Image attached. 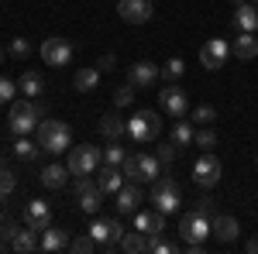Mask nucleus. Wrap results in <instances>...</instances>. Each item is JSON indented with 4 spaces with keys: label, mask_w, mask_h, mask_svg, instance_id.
<instances>
[{
    "label": "nucleus",
    "mask_w": 258,
    "mask_h": 254,
    "mask_svg": "<svg viewBox=\"0 0 258 254\" xmlns=\"http://www.w3.org/2000/svg\"><path fill=\"white\" fill-rule=\"evenodd\" d=\"M66 247H69V230H59V227L41 230V251H45V254L66 251Z\"/></svg>",
    "instance_id": "nucleus-23"
},
{
    "label": "nucleus",
    "mask_w": 258,
    "mask_h": 254,
    "mask_svg": "<svg viewBox=\"0 0 258 254\" xmlns=\"http://www.w3.org/2000/svg\"><path fill=\"white\" fill-rule=\"evenodd\" d=\"M4 55H7V48H4V45H0V62H4Z\"/></svg>",
    "instance_id": "nucleus-48"
},
{
    "label": "nucleus",
    "mask_w": 258,
    "mask_h": 254,
    "mask_svg": "<svg viewBox=\"0 0 258 254\" xmlns=\"http://www.w3.org/2000/svg\"><path fill=\"white\" fill-rule=\"evenodd\" d=\"M155 155H159L162 168H165V172H169V165H172V161H176L179 148H176V144H172V141H169V144H159V148H155Z\"/></svg>",
    "instance_id": "nucleus-37"
},
{
    "label": "nucleus",
    "mask_w": 258,
    "mask_h": 254,
    "mask_svg": "<svg viewBox=\"0 0 258 254\" xmlns=\"http://www.w3.org/2000/svg\"><path fill=\"white\" fill-rule=\"evenodd\" d=\"M93 176H97V186L103 193H114V196H117V189L127 182V179H124V168H120V165H107V161L100 165Z\"/></svg>",
    "instance_id": "nucleus-18"
},
{
    "label": "nucleus",
    "mask_w": 258,
    "mask_h": 254,
    "mask_svg": "<svg viewBox=\"0 0 258 254\" xmlns=\"http://www.w3.org/2000/svg\"><path fill=\"white\" fill-rule=\"evenodd\" d=\"M73 144V131L66 120H38V148L45 155H66Z\"/></svg>",
    "instance_id": "nucleus-1"
},
{
    "label": "nucleus",
    "mask_w": 258,
    "mask_h": 254,
    "mask_svg": "<svg viewBox=\"0 0 258 254\" xmlns=\"http://www.w3.org/2000/svg\"><path fill=\"white\" fill-rule=\"evenodd\" d=\"M255 4H258V0H255Z\"/></svg>",
    "instance_id": "nucleus-52"
},
{
    "label": "nucleus",
    "mask_w": 258,
    "mask_h": 254,
    "mask_svg": "<svg viewBox=\"0 0 258 254\" xmlns=\"http://www.w3.org/2000/svg\"><path fill=\"white\" fill-rule=\"evenodd\" d=\"M100 165H103V148H93V144H80V148H69L66 168H69L73 176H93Z\"/></svg>",
    "instance_id": "nucleus-6"
},
{
    "label": "nucleus",
    "mask_w": 258,
    "mask_h": 254,
    "mask_svg": "<svg viewBox=\"0 0 258 254\" xmlns=\"http://www.w3.org/2000/svg\"><path fill=\"white\" fill-rule=\"evenodd\" d=\"M14 189H18V176H14L7 165H0V199H4V196H11Z\"/></svg>",
    "instance_id": "nucleus-35"
},
{
    "label": "nucleus",
    "mask_w": 258,
    "mask_h": 254,
    "mask_svg": "<svg viewBox=\"0 0 258 254\" xmlns=\"http://www.w3.org/2000/svg\"><path fill=\"white\" fill-rule=\"evenodd\" d=\"M18 90H21V93H24L28 100H35V97L41 93V90H45V79H41L38 72H35V69H28V72H24V76L18 79Z\"/></svg>",
    "instance_id": "nucleus-27"
},
{
    "label": "nucleus",
    "mask_w": 258,
    "mask_h": 254,
    "mask_svg": "<svg viewBox=\"0 0 258 254\" xmlns=\"http://www.w3.org/2000/svg\"><path fill=\"white\" fill-rule=\"evenodd\" d=\"M100 134L107 137V141H120V137L127 134V120H120L117 114H103L100 117Z\"/></svg>",
    "instance_id": "nucleus-25"
},
{
    "label": "nucleus",
    "mask_w": 258,
    "mask_h": 254,
    "mask_svg": "<svg viewBox=\"0 0 258 254\" xmlns=\"http://www.w3.org/2000/svg\"><path fill=\"white\" fill-rule=\"evenodd\" d=\"M97 69H100V72H114V69H117V59H114V55H110V52H107V55H100Z\"/></svg>",
    "instance_id": "nucleus-45"
},
{
    "label": "nucleus",
    "mask_w": 258,
    "mask_h": 254,
    "mask_svg": "<svg viewBox=\"0 0 258 254\" xmlns=\"http://www.w3.org/2000/svg\"><path fill=\"white\" fill-rule=\"evenodd\" d=\"M24 227H31V230H48L52 227V206L45 203V199H31L28 206H24Z\"/></svg>",
    "instance_id": "nucleus-13"
},
{
    "label": "nucleus",
    "mask_w": 258,
    "mask_h": 254,
    "mask_svg": "<svg viewBox=\"0 0 258 254\" xmlns=\"http://www.w3.org/2000/svg\"><path fill=\"white\" fill-rule=\"evenodd\" d=\"M179 237H182L186 244H207V237H210V220L200 216L197 210L186 213L182 220H179Z\"/></svg>",
    "instance_id": "nucleus-8"
},
{
    "label": "nucleus",
    "mask_w": 258,
    "mask_h": 254,
    "mask_svg": "<svg viewBox=\"0 0 258 254\" xmlns=\"http://www.w3.org/2000/svg\"><path fill=\"white\" fill-rule=\"evenodd\" d=\"M120 251H127V254L148 251V237L141 234V230H131V234H124V240H120Z\"/></svg>",
    "instance_id": "nucleus-30"
},
{
    "label": "nucleus",
    "mask_w": 258,
    "mask_h": 254,
    "mask_svg": "<svg viewBox=\"0 0 258 254\" xmlns=\"http://www.w3.org/2000/svg\"><path fill=\"white\" fill-rule=\"evenodd\" d=\"M69 251H76V254H90V251H100V247H97V240L86 234V237H76V240H69Z\"/></svg>",
    "instance_id": "nucleus-41"
},
{
    "label": "nucleus",
    "mask_w": 258,
    "mask_h": 254,
    "mask_svg": "<svg viewBox=\"0 0 258 254\" xmlns=\"http://www.w3.org/2000/svg\"><path fill=\"white\" fill-rule=\"evenodd\" d=\"M135 230H141L145 237H155V234H165V213H159L155 206L148 213H135Z\"/></svg>",
    "instance_id": "nucleus-19"
},
{
    "label": "nucleus",
    "mask_w": 258,
    "mask_h": 254,
    "mask_svg": "<svg viewBox=\"0 0 258 254\" xmlns=\"http://www.w3.org/2000/svg\"><path fill=\"white\" fill-rule=\"evenodd\" d=\"M120 168H124V179H127V182H138V186H145V182H155V179L165 172V168H162V161H159V155H145V151L127 155Z\"/></svg>",
    "instance_id": "nucleus-2"
},
{
    "label": "nucleus",
    "mask_w": 258,
    "mask_h": 254,
    "mask_svg": "<svg viewBox=\"0 0 258 254\" xmlns=\"http://www.w3.org/2000/svg\"><path fill=\"white\" fill-rule=\"evenodd\" d=\"M193 210H197L200 216H207V220H214V213H217V199H210V196H200L197 203H193Z\"/></svg>",
    "instance_id": "nucleus-40"
},
{
    "label": "nucleus",
    "mask_w": 258,
    "mask_h": 254,
    "mask_svg": "<svg viewBox=\"0 0 258 254\" xmlns=\"http://www.w3.org/2000/svg\"><path fill=\"white\" fill-rule=\"evenodd\" d=\"M193 144L203 148V151H214V148H217V134H214L210 127H200L197 134H193Z\"/></svg>",
    "instance_id": "nucleus-33"
},
{
    "label": "nucleus",
    "mask_w": 258,
    "mask_h": 254,
    "mask_svg": "<svg viewBox=\"0 0 258 254\" xmlns=\"http://www.w3.org/2000/svg\"><path fill=\"white\" fill-rule=\"evenodd\" d=\"M210 237H217L220 244H234L241 237V223L227 213H214V220H210Z\"/></svg>",
    "instance_id": "nucleus-15"
},
{
    "label": "nucleus",
    "mask_w": 258,
    "mask_h": 254,
    "mask_svg": "<svg viewBox=\"0 0 258 254\" xmlns=\"http://www.w3.org/2000/svg\"><path fill=\"white\" fill-rule=\"evenodd\" d=\"M131 100H135V86H131V82H127V86H117V90H114V107H127Z\"/></svg>",
    "instance_id": "nucleus-42"
},
{
    "label": "nucleus",
    "mask_w": 258,
    "mask_h": 254,
    "mask_svg": "<svg viewBox=\"0 0 258 254\" xmlns=\"http://www.w3.org/2000/svg\"><path fill=\"white\" fill-rule=\"evenodd\" d=\"M255 161H258V155H255Z\"/></svg>",
    "instance_id": "nucleus-51"
},
{
    "label": "nucleus",
    "mask_w": 258,
    "mask_h": 254,
    "mask_svg": "<svg viewBox=\"0 0 258 254\" xmlns=\"http://www.w3.org/2000/svg\"><path fill=\"white\" fill-rule=\"evenodd\" d=\"M148 199H152V206L159 210V213H176L179 210V182L169 172H162L155 182H152V193H148Z\"/></svg>",
    "instance_id": "nucleus-5"
},
{
    "label": "nucleus",
    "mask_w": 258,
    "mask_h": 254,
    "mask_svg": "<svg viewBox=\"0 0 258 254\" xmlns=\"http://www.w3.org/2000/svg\"><path fill=\"white\" fill-rule=\"evenodd\" d=\"M231 55L241 62L258 59V38L255 31H238V38H231Z\"/></svg>",
    "instance_id": "nucleus-20"
},
{
    "label": "nucleus",
    "mask_w": 258,
    "mask_h": 254,
    "mask_svg": "<svg viewBox=\"0 0 258 254\" xmlns=\"http://www.w3.org/2000/svg\"><path fill=\"white\" fill-rule=\"evenodd\" d=\"M159 134H162V117L155 114V110H138L135 117L127 120V137H131V141H138V144L155 141Z\"/></svg>",
    "instance_id": "nucleus-7"
},
{
    "label": "nucleus",
    "mask_w": 258,
    "mask_h": 254,
    "mask_svg": "<svg viewBox=\"0 0 258 254\" xmlns=\"http://www.w3.org/2000/svg\"><path fill=\"white\" fill-rule=\"evenodd\" d=\"M14 93H18V82H11L7 76H0V107H4V103H11Z\"/></svg>",
    "instance_id": "nucleus-43"
},
{
    "label": "nucleus",
    "mask_w": 258,
    "mask_h": 254,
    "mask_svg": "<svg viewBox=\"0 0 258 254\" xmlns=\"http://www.w3.org/2000/svg\"><path fill=\"white\" fill-rule=\"evenodd\" d=\"M73 176L66 165H45L38 172V182L45 186V189H66V179Z\"/></svg>",
    "instance_id": "nucleus-22"
},
{
    "label": "nucleus",
    "mask_w": 258,
    "mask_h": 254,
    "mask_svg": "<svg viewBox=\"0 0 258 254\" xmlns=\"http://www.w3.org/2000/svg\"><path fill=\"white\" fill-rule=\"evenodd\" d=\"M159 103H162V110H165L169 117H186V114H189V97H186V90L176 86V82H169L159 93Z\"/></svg>",
    "instance_id": "nucleus-11"
},
{
    "label": "nucleus",
    "mask_w": 258,
    "mask_h": 254,
    "mask_svg": "<svg viewBox=\"0 0 258 254\" xmlns=\"http://www.w3.org/2000/svg\"><path fill=\"white\" fill-rule=\"evenodd\" d=\"M86 189H97V176L90 179V176H76V182H73V193L80 196V193H86Z\"/></svg>",
    "instance_id": "nucleus-44"
},
{
    "label": "nucleus",
    "mask_w": 258,
    "mask_h": 254,
    "mask_svg": "<svg viewBox=\"0 0 258 254\" xmlns=\"http://www.w3.org/2000/svg\"><path fill=\"white\" fill-rule=\"evenodd\" d=\"M100 72L97 65H86V69H76V76H73V86H76V93H93L100 86Z\"/></svg>",
    "instance_id": "nucleus-24"
},
{
    "label": "nucleus",
    "mask_w": 258,
    "mask_h": 254,
    "mask_svg": "<svg viewBox=\"0 0 258 254\" xmlns=\"http://www.w3.org/2000/svg\"><path fill=\"white\" fill-rule=\"evenodd\" d=\"M7 55H11V59H18V62L31 59V41H28V38H11V45H7Z\"/></svg>",
    "instance_id": "nucleus-32"
},
{
    "label": "nucleus",
    "mask_w": 258,
    "mask_h": 254,
    "mask_svg": "<svg viewBox=\"0 0 258 254\" xmlns=\"http://www.w3.org/2000/svg\"><path fill=\"white\" fill-rule=\"evenodd\" d=\"M41 59H45V65H69L73 62V45L66 38H45V45H41Z\"/></svg>",
    "instance_id": "nucleus-12"
},
{
    "label": "nucleus",
    "mask_w": 258,
    "mask_h": 254,
    "mask_svg": "<svg viewBox=\"0 0 258 254\" xmlns=\"http://www.w3.org/2000/svg\"><path fill=\"white\" fill-rule=\"evenodd\" d=\"M234 28L238 31H258V4H241L234 11Z\"/></svg>",
    "instance_id": "nucleus-26"
},
{
    "label": "nucleus",
    "mask_w": 258,
    "mask_h": 254,
    "mask_svg": "<svg viewBox=\"0 0 258 254\" xmlns=\"http://www.w3.org/2000/svg\"><path fill=\"white\" fill-rule=\"evenodd\" d=\"M4 251H11V247H7V240H0V254H4Z\"/></svg>",
    "instance_id": "nucleus-47"
},
{
    "label": "nucleus",
    "mask_w": 258,
    "mask_h": 254,
    "mask_svg": "<svg viewBox=\"0 0 258 254\" xmlns=\"http://www.w3.org/2000/svg\"><path fill=\"white\" fill-rule=\"evenodd\" d=\"M148 251H152V254H172V251H176V244L165 240L162 234H155V237H148Z\"/></svg>",
    "instance_id": "nucleus-39"
},
{
    "label": "nucleus",
    "mask_w": 258,
    "mask_h": 254,
    "mask_svg": "<svg viewBox=\"0 0 258 254\" xmlns=\"http://www.w3.org/2000/svg\"><path fill=\"white\" fill-rule=\"evenodd\" d=\"M141 203H145V193H141L138 182H124L117 189V213L120 216H135Z\"/></svg>",
    "instance_id": "nucleus-16"
},
{
    "label": "nucleus",
    "mask_w": 258,
    "mask_h": 254,
    "mask_svg": "<svg viewBox=\"0 0 258 254\" xmlns=\"http://www.w3.org/2000/svg\"><path fill=\"white\" fill-rule=\"evenodd\" d=\"M193 134H197V131H193V120H182V117H176V127H172V144H176L179 151L193 144Z\"/></svg>",
    "instance_id": "nucleus-28"
},
{
    "label": "nucleus",
    "mask_w": 258,
    "mask_h": 254,
    "mask_svg": "<svg viewBox=\"0 0 258 254\" xmlns=\"http://www.w3.org/2000/svg\"><path fill=\"white\" fill-rule=\"evenodd\" d=\"M103 196H107V193H103L100 186H97V189H86V193H80V196H76V199H80V210H83V213H90V216L100 213V206H103Z\"/></svg>",
    "instance_id": "nucleus-29"
},
{
    "label": "nucleus",
    "mask_w": 258,
    "mask_h": 254,
    "mask_svg": "<svg viewBox=\"0 0 258 254\" xmlns=\"http://www.w3.org/2000/svg\"><path fill=\"white\" fill-rule=\"evenodd\" d=\"M124 158H127V151L120 148V141H110V144L103 148V161H107V165H124Z\"/></svg>",
    "instance_id": "nucleus-34"
},
{
    "label": "nucleus",
    "mask_w": 258,
    "mask_h": 254,
    "mask_svg": "<svg viewBox=\"0 0 258 254\" xmlns=\"http://www.w3.org/2000/svg\"><path fill=\"white\" fill-rule=\"evenodd\" d=\"M227 55H231V45L224 38H210L203 41V48H200V62H203V69H210V72H217L227 65Z\"/></svg>",
    "instance_id": "nucleus-10"
},
{
    "label": "nucleus",
    "mask_w": 258,
    "mask_h": 254,
    "mask_svg": "<svg viewBox=\"0 0 258 254\" xmlns=\"http://www.w3.org/2000/svg\"><path fill=\"white\" fill-rule=\"evenodd\" d=\"M186 72V62L182 59H169L162 65V79H169V82H179V76Z\"/></svg>",
    "instance_id": "nucleus-36"
},
{
    "label": "nucleus",
    "mask_w": 258,
    "mask_h": 254,
    "mask_svg": "<svg viewBox=\"0 0 258 254\" xmlns=\"http://www.w3.org/2000/svg\"><path fill=\"white\" fill-rule=\"evenodd\" d=\"M234 4H238V7H241V4H248V0H234Z\"/></svg>",
    "instance_id": "nucleus-49"
},
{
    "label": "nucleus",
    "mask_w": 258,
    "mask_h": 254,
    "mask_svg": "<svg viewBox=\"0 0 258 254\" xmlns=\"http://www.w3.org/2000/svg\"><path fill=\"white\" fill-rule=\"evenodd\" d=\"M11 151H14V155H18L21 161H31V158H38V151H41V148H38V144H31L28 137H18Z\"/></svg>",
    "instance_id": "nucleus-31"
},
{
    "label": "nucleus",
    "mask_w": 258,
    "mask_h": 254,
    "mask_svg": "<svg viewBox=\"0 0 258 254\" xmlns=\"http://www.w3.org/2000/svg\"><path fill=\"white\" fill-rule=\"evenodd\" d=\"M0 227H4V213H0Z\"/></svg>",
    "instance_id": "nucleus-50"
},
{
    "label": "nucleus",
    "mask_w": 258,
    "mask_h": 254,
    "mask_svg": "<svg viewBox=\"0 0 258 254\" xmlns=\"http://www.w3.org/2000/svg\"><path fill=\"white\" fill-rule=\"evenodd\" d=\"M11 251H18V254L41 251V234L31 230V227H18V234H14V240H11Z\"/></svg>",
    "instance_id": "nucleus-21"
},
{
    "label": "nucleus",
    "mask_w": 258,
    "mask_h": 254,
    "mask_svg": "<svg viewBox=\"0 0 258 254\" xmlns=\"http://www.w3.org/2000/svg\"><path fill=\"white\" fill-rule=\"evenodd\" d=\"M189 120H197L200 127H207V124H210V120H217V110H214V107H210V103H203V107H197V110H193V114H189Z\"/></svg>",
    "instance_id": "nucleus-38"
},
{
    "label": "nucleus",
    "mask_w": 258,
    "mask_h": 254,
    "mask_svg": "<svg viewBox=\"0 0 258 254\" xmlns=\"http://www.w3.org/2000/svg\"><path fill=\"white\" fill-rule=\"evenodd\" d=\"M248 251H251V254H258V237H251V240H248Z\"/></svg>",
    "instance_id": "nucleus-46"
},
{
    "label": "nucleus",
    "mask_w": 258,
    "mask_h": 254,
    "mask_svg": "<svg viewBox=\"0 0 258 254\" xmlns=\"http://www.w3.org/2000/svg\"><path fill=\"white\" fill-rule=\"evenodd\" d=\"M86 234L97 240V247L103 254H114V251H120V240H124V227H120V220H110V216H100V220H93L90 223V230Z\"/></svg>",
    "instance_id": "nucleus-4"
},
{
    "label": "nucleus",
    "mask_w": 258,
    "mask_h": 254,
    "mask_svg": "<svg viewBox=\"0 0 258 254\" xmlns=\"http://www.w3.org/2000/svg\"><path fill=\"white\" fill-rule=\"evenodd\" d=\"M117 14L127 24H148L152 21V0H117Z\"/></svg>",
    "instance_id": "nucleus-14"
},
{
    "label": "nucleus",
    "mask_w": 258,
    "mask_h": 254,
    "mask_svg": "<svg viewBox=\"0 0 258 254\" xmlns=\"http://www.w3.org/2000/svg\"><path fill=\"white\" fill-rule=\"evenodd\" d=\"M155 79H162V69L155 62H135V65H127V82L135 90H148Z\"/></svg>",
    "instance_id": "nucleus-17"
},
{
    "label": "nucleus",
    "mask_w": 258,
    "mask_h": 254,
    "mask_svg": "<svg viewBox=\"0 0 258 254\" xmlns=\"http://www.w3.org/2000/svg\"><path fill=\"white\" fill-rule=\"evenodd\" d=\"M220 161H217V155H210V151H203L200 155V161L193 165V182H197L200 189H214L220 182Z\"/></svg>",
    "instance_id": "nucleus-9"
},
{
    "label": "nucleus",
    "mask_w": 258,
    "mask_h": 254,
    "mask_svg": "<svg viewBox=\"0 0 258 254\" xmlns=\"http://www.w3.org/2000/svg\"><path fill=\"white\" fill-rule=\"evenodd\" d=\"M38 120H41V110L31 103V100H14L11 103V114H7V127L14 137H28L31 131H38Z\"/></svg>",
    "instance_id": "nucleus-3"
}]
</instances>
